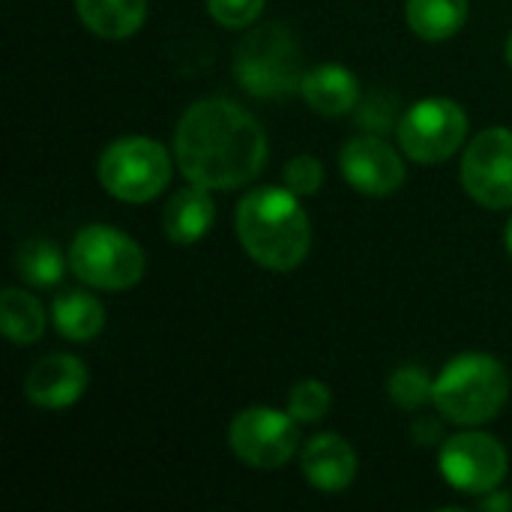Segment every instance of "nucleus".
I'll list each match as a JSON object with an SVG mask.
<instances>
[{"instance_id":"17","label":"nucleus","mask_w":512,"mask_h":512,"mask_svg":"<svg viewBox=\"0 0 512 512\" xmlns=\"http://www.w3.org/2000/svg\"><path fill=\"white\" fill-rule=\"evenodd\" d=\"M54 327L69 342H90L105 327V309L102 303L87 291H66L51 306Z\"/></svg>"},{"instance_id":"27","label":"nucleus","mask_w":512,"mask_h":512,"mask_svg":"<svg viewBox=\"0 0 512 512\" xmlns=\"http://www.w3.org/2000/svg\"><path fill=\"white\" fill-rule=\"evenodd\" d=\"M480 507L483 510H510L512 498H507V495H492V498L480 501Z\"/></svg>"},{"instance_id":"13","label":"nucleus","mask_w":512,"mask_h":512,"mask_svg":"<svg viewBox=\"0 0 512 512\" xmlns=\"http://www.w3.org/2000/svg\"><path fill=\"white\" fill-rule=\"evenodd\" d=\"M303 477L327 495L345 492L357 477V453L339 435H318L303 447Z\"/></svg>"},{"instance_id":"26","label":"nucleus","mask_w":512,"mask_h":512,"mask_svg":"<svg viewBox=\"0 0 512 512\" xmlns=\"http://www.w3.org/2000/svg\"><path fill=\"white\" fill-rule=\"evenodd\" d=\"M411 432H414V441H417L420 447H432V444L444 441V429H441V423H438V420H432V417H420V420H414Z\"/></svg>"},{"instance_id":"9","label":"nucleus","mask_w":512,"mask_h":512,"mask_svg":"<svg viewBox=\"0 0 512 512\" xmlns=\"http://www.w3.org/2000/svg\"><path fill=\"white\" fill-rule=\"evenodd\" d=\"M465 192L489 210L512 207V129H483L462 159Z\"/></svg>"},{"instance_id":"21","label":"nucleus","mask_w":512,"mask_h":512,"mask_svg":"<svg viewBox=\"0 0 512 512\" xmlns=\"http://www.w3.org/2000/svg\"><path fill=\"white\" fill-rule=\"evenodd\" d=\"M390 399L402 408V411H417L423 405L432 402L435 396V381L420 369V366H402L393 372L390 378Z\"/></svg>"},{"instance_id":"3","label":"nucleus","mask_w":512,"mask_h":512,"mask_svg":"<svg viewBox=\"0 0 512 512\" xmlns=\"http://www.w3.org/2000/svg\"><path fill=\"white\" fill-rule=\"evenodd\" d=\"M510 396V375L489 354H462L435 378L432 405L456 426H480L495 420Z\"/></svg>"},{"instance_id":"29","label":"nucleus","mask_w":512,"mask_h":512,"mask_svg":"<svg viewBox=\"0 0 512 512\" xmlns=\"http://www.w3.org/2000/svg\"><path fill=\"white\" fill-rule=\"evenodd\" d=\"M507 60H510V66H512V33H510V42H507Z\"/></svg>"},{"instance_id":"14","label":"nucleus","mask_w":512,"mask_h":512,"mask_svg":"<svg viewBox=\"0 0 512 512\" xmlns=\"http://www.w3.org/2000/svg\"><path fill=\"white\" fill-rule=\"evenodd\" d=\"M300 93L306 96L312 111L327 114V117L348 114L360 102V84H357L354 72L339 63H324V66H315L312 72H306Z\"/></svg>"},{"instance_id":"16","label":"nucleus","mask_w":512,"mask_h":512,"mask_svg":"<svg viewBox=\"0 0 512 512\" xmlns=\"http://www.w3.org/2000/svg\"><path fill=\"white\" fill-rule=\"evenodd\" d=\"M84 27L102 39H129L147 18V0H75Z\"/></svg>"},{"instance_id":"18","label":"nucleus","mask_w":512,"mask_h":512,"mask_svg":"<svg viewBox=\"0 0 512 512\" xmlns=\"http://www.w3.org/2000/svg\"><path fill=\"white\" fill-rule=\"evenodd\" d=\"M405 18L420 39L441 42L462 30L468 18V0H408Z\"/></svg>"},{"instance_id":"10","label":"nucleus","mask_w":512,"mask_h":512,"mask_svg":"<svg viewBox=\"0 0 512 512\" xmlns=\"http://www.w3.org/2000/svg\"><path fill=\"white\" fill-rule=\"evenodd\" d=\"M441 474L465 495H492L507 477V450L483 432H465L444 441Z\"/></svg>"},{"instance_id":"8","label":"nucleus","mask_w":512,"mask_h":512,"mask_svg":"<svg viewBox=\"0 0 512 512\" xmlns=\"http://www.w3.org/2000/svg\"><path fill=\"white\" fill-rule=\"evenodd\" d=\"M228 444L249 468H282L300 444V429L291 414L273 408H246L234 417Z\"/></svg>"},{"instance_id":"2","label":"nucleus","mask_w":512,"mask_h":512,"mask_svg":"<svg viewBox=\"0 0 512 512\" xmlns=\"http://www.w3.org/2000/svg\"><path fill=\"white\" fill-rule=\"evenodd\" d=\"M288 186H261L252 189L237 204V237L243 249L267 270L288 273L300 267L312 246V225Z\"/></svg>"},{"instance_id":"5","label":"nucleus","mask_w":512,"mask_h":512,"mask_svg":"<svg viewBox=\"0 0 512 512\" xmlns=\"http://www.w3.org/2000/svg\"><path fill=\"white\" fill-rule=\"evenodd\" d=\"M69 267L81 282L93 288L126 291L141 282L147 261L141 246L123 231L108 225H87L72 240Z\"/></svg>"},{"instance_id":"15","label":"nucleus","mask_w":512,"mask_h":512,"mask_svg":"<svg viewBox=\"0 0 512 512\" xmlns=\"http://www.w3.org/2000/svg\"><path fill=\"white\" fill-rule=\"evenodd\" d=\"M213 216H216V204L210 198V189L192 183L168 198L162 222H165V234L174 243L189 246V243H198L210 231Z\"/></svg>"},{"instance_id":"6","label":"nucleus","mask_w":512,"mask_h":512,"mask_svg":"<svg viewBox=\"0 0 512 512\" xmlns=\"http://www.w3.org/2000/svg\"><path fill=\"white\" fill-rule=\"evenodd\" d=\"M171 180L168 150L144 135L120 138L99 156V183L108 195L141 204L156 198Z\"/></svg>"},{"instance_id":"11","label":"nucleus","mask_w":512,"mask_h":512,"mask_svg":"<svg viewBox=\"0 0 512 512\" xmlns=\"http://www.w3.org/2000/svg\"><path fill=\"white\" fill-rule=\"evenodd\" d=\"M339 168L345 180L363 195H393L405 183L402 156L375 135H357L342 147Z\"/></svg>"},{"instance_id":"7","label":"nucleus","mask_w":512,"mask_h":512,"mask_svg":"<svg viewBox=\"0 0 512 512\" xmlns=\"http://www.w3.org/2000/svg\"><path fill=\"white\" fill-rule=\"evenodd\" d=\"M396 135L408 159L435 165L450 159L462 147L468 135V114L453 99H420L399 117Z\"/></svg>"},{"instance_id":"24","label":"nucleus","mask_w":512,"mask_h":512,"mask_svg":"<svg viewBox=\"0 0 512 512\" xmlns=\"http://www.w3.org/2000/svg\"><path fill=\"white\" fill-rule=\"evenodd\" d=\"M267 0H207L210 15L222 24V27H249Z\"/></svg>"},{"instance_id":"4","label":"nucleus","mask_w":512,"mask_h":512,"mask_svg":"<svg viewBox=\"0 0 512 512\" xmlns=\"http://www.w3.org/2000/svg\"><path fill=\"white\" fill-rule=\"evenodd\" d=\"M234 75L252 96H282L303 87L300 45L282 24H264L243 36L234 51Z\"/></svg>"},{"instance_id":"23","label":"nucleus","mask_w":512,"mask_h":512,"mask_svg":"<svg viewBox=\"0 0 512 512\" xmlns=\"http://www.w3.org/2000/svg\"><path fill=\"white\" fill-rule=\"evenodd\" d=\"M321 183H324V165H321L315 156L300 153V156H294V159L285 165V186H288L294 195L306 198V195L318 192Z\"/></svg>"},{"instance_id":"19","label":"nucleus","mask_w":512,"mask_h":512,"mask_svg":"<svg viewBox=\"0 0 512 512\" xmlns=\"http://www.w3.org/2000/svg\"><path fill=\"white\" fill-rule=\"evenodd\" d=\"M0 327L9 342L30 345L45 333V309L36 297L21 288H6L0 294Z\"/></svg>"},{"instance_id":"20","label":"nucleus","mask_w":512,"mask_h":512,"mask_svg":"<svg viewBox=\"0 0 512 512\" xmlns=\"http://www.w3.org/2000/svg\"><path fill=\"white\" fill-rule=\"evenodd\" d=\"M15 270L18 276L33 285V288H48V285H57L63 279V270H66V261H63V252L54 240H42V237H33L27 243L18 246L15 252Z\"/></svg>"},{"instance_id":"28","label":"nucleus","mask_w":512,"mask_h":512,"mask_svg":"<svg viewBox=\"0 0 512 512\" xmlns=\"http://www.w3.org/2000/svg\"><path fill=\"white\" fill-rule=\"evenodd\" d=\"M504 243H507V252L512 255V219L507 222V231H504Z\"/></svg>"},{"instance_id":"12","label":"nucleus","mask_w":512,"mask_h":512,"mask_svg":"<svg viewBox=\"0 0 512 512\" xmlns=\"http://www.w3.org/2000/svg\"><path fill=\"white\" fill-rule=\"evenodd\" d=\"M87 366L72 354L42 357L24 378V396L39 408H69L87 390Z\"/></svg>"},{"instance_id":"1","label":"nucleus","mask_w":512,"mask_h":512,"mask_svg":"<svg viewBox=\"0 0 512 512\" xmlns=\"http://www.w3.org/2000/svg\"><path fill=\"white\" fill-rule=\"evenodd\" d=\"M174 153L183 177L204 189L252 183L267 162L261 123L231 99H201L177 123Z\"/></svg>"},{"instance_id":"25","label":"nucleus","mask_w":512,"mask_h":512,"mask_svg":"<svg viewBox=\"0 0 512 512\" xmlns=\"http://www.w3.org/2000/svg\"><path fill=\"white\" fill-rule=\"evenodd\" d=\"M393 99L390 96H381V93H375V96H369L366 99V105H363V117H369L366 120V126L369 129H387V126H393Z\"/></svg>"},{"instance_id":"22","label":"nucleus","mask_w":512,"mask_h":512,"mask_svg":"<svg viewBox=\"0 0 512 512\" xmlns=\"http://www.w3.org/2000/svg\"><path fill=\"white\" fill-rule=\"evenodd\" d=\"M330 405H333V396H330L327 384H321V381H300L288 393V414L297 423H321L327 417Z\"/></svg>"}]
</instances>
